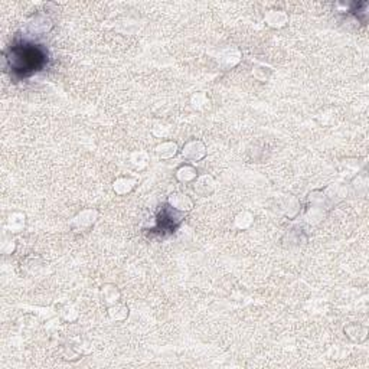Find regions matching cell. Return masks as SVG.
<instances>
[{
  "label": "cell",
  "instance_id": "7",
  "mask_svg": "<svg viewBox=\"0 0 369 369\" xmlns=\"http://www.w3.org/2000/svg\"><path fill=\"white\" fill-rule=\"evenodd\" d=\"M137 185V181L134 178H130V176H123V178H119L116 179L112 188H114V192L119 193V195H126V193H130L133 189L136 188Z\"/></svg>",
  "mask_w": 369,
  "mask_h": 369
},
{
  "label": "cell",
  "instance_id": "4",
  "mask_svg": "<svg viewBox=\"0 0 369 369\" xmlns=\"http://www.w3.org/2000/svg\"><path fill=\"white\" fill-rule=\"evenodd\" d=\"M345 335L355 344H362L368 337V327L363 326L361 323H349L345 327Z\"/></svg>",
  "mask_w": 369,
  "mask_h": 369
},
{
  "label": "cell",
  "instance_id": "6",
  "mask_svg": "<svg viewBox=\"0 0 369 369\" xmlns=\"http://www.w3.org/2000/svg\"><path fill=\"white\" fill-rule=\"evenodd\" d=\"M287 22H289V16L283 10H270V12H267L266 23L270 27L280 29V27L287 25Z\"/></svg>",
  "mask_w": 369,
  "mask_h": 369
},
{
  "label": "cell",
  "instance_id": "3",
  "mask_svg": "<svg viewBox=\"0 0 369 369\" xmlns=\"http://www.w3.org/2000/svg\"><path fill=\"white\" fill-rule=\"evenodd\" d=\"M169 205L172 206L176 211H182V212H188L193 208V201L190 199L189 195L182 193V192H175L171 196L167 197Z\"/></svg>",
  "mask_w": 369,
  "mask_h": 369
},
{
  "label": "cell",
  "instance_id": "16",
  "mask_svg": "<svg viewBox=\"0 0 369 369\" xmlns=\"http://www.w3.org/2000/svg\"><path fill=\"white\" fill-rule=\"evenodd\" d=\"M62 318L65 319L67 322H74L78 318V313L72 307H65L62 310Z\"/></svg>",
  "mask_w": 369,
  "mask_h": 369
},
{
  "label": "cell",
  "instance_id": "5",
  "mask_svg": "<svg viewBox=\"0 0 369 369\" xmlns=\"http://www.w3.org/2000/svg\"><path fill=\"white\" fill-rule=\"evenodd\" d=\"M215 190V181L212 176L209 175H204L199 176L195 181V192L199 196H209L212 195Z\"/></svg>",
  "mask_w": 369,
  "mask_h": 369
},
{
  "label": "cell",
  "instance_id": "1",
  "mask_svg": "<svg viewBox=\"0 0 369 369\" xmlns=\"http://www.w3.org/2000/svg\"><path fill=\"white\" fill-rule=\"evenodd\" d=\"M182 156L190 162H199L206 156V147L199 140H190L182 149Z\"/></svg>",
  "mask_w": 369,
  "mask_h": 369
},
{
  "label": "cell",
  "instance_id": "2",
  "mask_svg": "<svg viewBox=\"0 0 369 369\" xmlns=\"http://www.w3.org/2000/svg\"><path fill=\"white\" fill-rule=\"evenodd\" d=\"M97 218H98V212L95 209H84L72 219L71 226L77 231H84L94 225Z\"/></svg>",
  "mask_w": 369,
  "mask_h": 369
},
{
  "label": "cell",
  "instance_id": "11",
  "mask_svg": "<svg viewBox=\"0 0 369 369\" xmlns=\"http://www.w3.org/2000/svg\"><path fill=\"white\" fill-rule=\"evenodd\" d=\"M108 316L111 318L114 322H123L129 318V307L121 304V303H116L108 307Z\"/></svg>",
  "mask_w": 369,
  "mask_h": 369
},
{
  "label": "cell",
  "instance_id": "13",
  "mask_svg": "<svg viewBox=\"0 0 369 369\" xmlns=\"http://www.w3.org/2000/svg\"><path fill=\"white\" fill-rule=\"evenodd\" d=\"M130 164L134 171H141L149 164V156L146 152H134L130 156Z\"/></svg>",
  "mask_w": 369,
  "mask_h": 369
},
{
  "label": "cell",
  "instance_id": "9",
  "mask_svg": "<svg viewBox=\"0 0 369 369\" xmlns=\"http://www.w3.org/2000/svg\"><path fill=\"white\" fill-rule=\"evenodd\" d=\"M101 296H103L104 301L111 306V304L119 303L121 297V293L117 286H114V284H105L103 287V290H101Z\"/></svg>",
  "mask_w": 369,
  "mask_h": 369
},
{
  "label": "cell",
  "instance_id": "15",
  "mask_svg": "<svg viewBox=\"0 0 369 369\" xmlns=\"http://www.w3.org/2000/svg\"><path fill=\"white\" fill-rule=\"evenodd\" d=\"M190 103L192 105L196 108V110H205L206 107L209 105V98H208V95L205 93H196V94L192 95V98H190Z\"/></svg>",
  "mask_w": 369,
  "mask_h": 369
},
{
  "label": "cell",
  "instance_id": "12",
  "mask_svg": "<svg viewBox=\"0 0 369 369\" xmlns=\"http://www.w3.org/2000/svg\"><path fill=\"white\" fill-rule=\"evenodd\" d=\"M8 226L12 232H19L25 228V215L20 212H12L9 215Z\"/></svg>",
  "mask_w": 369,
  "mask_h": 369
},
{
  "label": "cell",
  "instance_id": "8",
  "mask_svg": "<svg viewBox=\"0 0 369 369\" xmlns=\"http://www.w3.org/2000/svg\"><path fill=\"white\" fill-rule=\"evenodd\" d=\"M156 155L160 159H172L178 153V143L176 141H162L155 149Z\"/></svg>",
  "mask_w": 369,
  "mask_h": 369
},
{
  "label": "cell",
  "instance_id": "10",
  "mask_svg": "<svg viewBox=\"0 0 369 369\" xmlns=\"http://www.w3.org/2000/svg\"><path fill=\"white\" fill-rule=\"evenodd\" d=\"M197 171L192 166V164H183L178 171H176V179L183 182V183H189V182L196 181Z\"/></svg>",
  "mask_w": 369,
  "mask_h": 369
},
{
  "label": "cell",
  "instance_id": "14",
  "mask_svg": "<svg viewBox=\"0 0 369 369\" xmlns=\"http://www.w3.org/2000/svg\"><path fill=\"white\" fill-rule=\"evenodd\" d=\"M252 223H254V215L248 211H242L235 216V225L240 230H248Z\"/></svg>",
  "mask_w": 369,
  "mask_h": 369
}]
</instances>
